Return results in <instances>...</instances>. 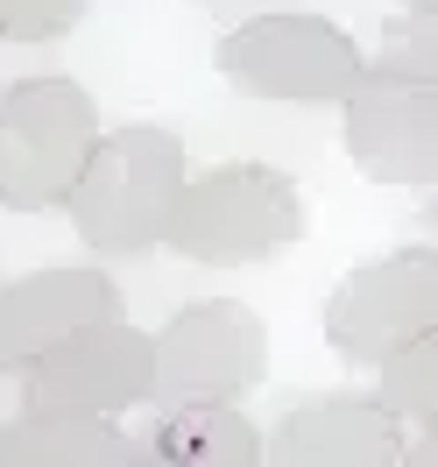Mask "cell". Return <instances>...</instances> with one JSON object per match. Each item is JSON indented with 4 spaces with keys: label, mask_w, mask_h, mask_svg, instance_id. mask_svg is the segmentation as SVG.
Instances as JSON below:
<instances>
[{
    "label": "cell",
    "mask_w": 438,
    "mask_h": 467,
    "mask_svg": "<svg viewBox=\"0 0 438 467\" xmlns=\"http://www.w3.org/2000/svg\"><path fill=\"white\" fill-rule=\"evenodd\" d=\"M184 184H191V156L177 142V128L127 120L114 135H99L64 213H71V227H78V241L92 255H148L170 234Z\"/></svg>",
    "instance_id": "1"
},
{
    "label": "cell",
    "mask_w": 438,
    "mask_h": 467,
    "mask_svg": "<svg viewBox=\"0 0 438 467\" xmlns=\"http://www.w3.org/2000/svg\"><path fill=\"white\" fill-rule=\"evenodd\" d=\"M304 227H311V205L297 177H283L276 163H212L184 184L163 248L205 269H240L283 255L290 241H304Z\"/></svg>",
    "instance_id": "2"
},
{
    "label": "cell",
    "mask_w": 438,
    "mask_h": 467,
    "mask_svg": "<svg viewBox=\"0 0 438 467\" xmlns=\"http://www.w3.org/2000/svg\"><path fill=\"white\" fill-rule=\"evenodd\" d=\"M212 64L234 92L269 107H340L368 78L361 43L325 15H248L219 36Z\"/></svg>",
    "instance_id": "3"
},
{
    "label": "cell",
    "mask_w": 438,
    "mask_h": 467,
    "mask_svg": "<svg viewBox=\"0 0 438 467\" xmlns=\"http://www.w3.org/2000/svg\"><path fill=\"white\" fill-rule=\"evenodd\" d=\"M0 135H7V205L57 213L99 149V99L64 71L7 78L0 86Z\"/></svg>",
    "instance_id": "4"
},
{
    "label": "cell",
    "mask_w": 438,
    "mask_h": 467,
    "mask_svg": "<svg viewBox=\"0 0 438 467\" xmlns=\"http://www.w3.org/2000/svg\"><path fill=\"white\" fill-rule=\"evenodd\" d=\"M438 326V248H389L325 297V348L347 368H382Z\"/></svg>",
    "instance_id": "5"
},
{
    "label": "cell",
    "mask_w": 438,
    "mask_h": 467,
    "mask_svg": "<svg viewBox=\"0 0 438 467\" xmlns=\"http://www.w3.org/2000/svg\"><path fill=\"white\" fill-rule=\"evenodd\" d=\"M269 376V319L240 297H199L156 333V404H240Z\"/></svg>",
    "instance_id": "6"
},
{
    "label": "cell",
    "mask_w": 438,
    "mask_h": 467,
    "mask_svg": "<svg viewBox=\"0 0 438 467\" xmlns=\"http://www.w3.org/2000/svg\"><path fill=\"white\" fill-rule=\"evenodd\" d=\"M340 142L353 171L389 192H432L438 184V86L368 64V78L340 99Z\"/></svg>",
    "instance_id": "7"
},
{
    "label": "cell",
    "mask_w": 438,
    "mask_h": 467,
    "mask_svg": "<svg viewBox=\"0 0 438 467\" xmlns=\"http://www.w3.org/2000/svg\"><path fill=\"white\" fill-rule=\"evenodd\" d=\"M22 404L86 410V418H120L135 404H156V333L127 319H99L71 333L57 354L22 368Z\"/></svg>",
    "instance_id": "8"
},
{
    "label": "cell",
    "mask_w": 438,
    "mask_h": 467,
    "mask_svg": "<svg viewBox=\"0 0 438 467\" xmlns=\"http://www.w3.org/2000/svg\"><path fill=\"white\" fill-rule=\"evenodd\" d=\"M403 418L382 397H304L262 432V467H403Z\"/></svg>",
    "instance_id": "9"
},
{
    "label": "cell",
    "mask_w": 438,
    "mask_h": 467,
    "mask_svg": "<svg viewBox=\"0 0 438 467\" xmlns=\"http://www.w3.org/2000/svg\"><path fill=\"white\" fill-rule=\"evenodd\" d=\"M120 319V284L107 269H36L0 291V376H22L71 333Z\"/></svg>",
    "instance_id": "10"
},
{
    "label": "cell",
    "mask_w": 438,
    "mask_h": 467,
    "mask_svg": "<svg viewBox=\"0 0 438 467\" xmlns=\"http://www.w3.org/2000/svg\"><path fill=\"white\" fill-rule=\"evenodd\" d=\"M135 467H262V425L240 404H170L135 439Z\"/></svg>",
    "instance_id": "11"
},
{
    "label": "cell",
    "mask_w": 438,
    "mask_h": 467,
    "mask_svg": "<svg viewBox=\"0 0 438 467\" xmlns=\"http://www.w3.org/2000/svg\"><path fill=\"white\" fill-rule=\"evenodd\" d=\"M0 467H135V439L114 418L22 404L0 425Z\"/></svg>",
    "instance_id": "12"
},
{
    "label": "cell",
    "mask_w": 438,
    "mask_h": 467,
    "mask_svg": "<svg viewBox=\"0 0 438 467\" xmlns=\"http://www.w3.org/2000/svg\"><path fill=\"white\" fill-rule=\"evenodd\" d=\"M382 404L396 410L403 425H438V326L424 333V340H410L396 361H382Z\"/></svg>",
    "instance_id": "13"
},
{
    "label": "cell",
    "mask_w": 438,
    "mask_h": 467,
    "mask_svg": "<svg viewBox=\"0 0 438 467\" xmlns=\"http://www.w3.org/2000/svg\"><path fill=\"white\" fill-rule=\"evenodd\" d=\"M368 64L438 86V0H424V7H403V15H389V29L375 36V57H368Z\"/></svg>",
    "instance_id": "14"
},
{
    "label": "cell",
    "mask_w": 438,
    "mask_h": 467,
    "mask_svg": "<svg viewBox=\"0 0 438 467\" xmlns=\"http://www.w3.org/2000/svg\"><path fill=\"white\" fill-rule=\"evenodd\" d=\"M92 0H0V36L15 43H57L86 22Z\"/></svg>",
    "instance_id": "15"
},
{
    "label": "cell",
    "mask_w": 438,
    "mask_h": 467,
    "mask_svg": "<svg viewBox=\"0 0 438 467\" xmlns=\"http://www.w3.org/2000/svg\"><path fill=\"white\" fill-rule=\"evenodd\" d=\"M403 467H438V425H424V432L403 446Z\"/></svg>",
    "instance_id": "16"
},
{
    "label": "cell",
    "mask_w": 438,
    "mask_h": 467,
    "mask_svg": "<svg viewBox=\"0 0 438 467\" xmlns=\"http://www.w3.org/2000/svg\"><path fill=\"white\" fill-rule=\"evenodd\" d=\"M0 205H7V135H0Z\"/></svg>",
    "instance_id": "17"
},
{
    "label": "cell",
    "mask_w": 438,
    "mask_h": 467,
    "mask_svg": "<svg viewBox=\"0 0 438 467\" xmlns=\"http://www.w3.org/2000/svg\"><path fill=\"white\" fill-rule=\"evenodd\" d=\"M424 220H432V227H438V184H432V205H424Z\"/></svg>",
    "instance_id": "18"
},
{
    "label": "cell",
    "mask_w": 438,
    "mask_h": 467,
    "mask_svg": "<svg viewBox=\"0 0 438 467\" xmlns=\"http://www.w3.org/2000/svg\"><path fill=\"white\" fill-rule=\"evenodd\" d=\"M403 7H424V0H403Z\"/></svg>",
    "instance_id": "19"
}]
</instances>
